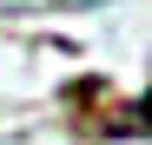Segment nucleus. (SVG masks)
Wrapping results in <instances>:
<instances>
[{
  "instance_id": "1",
  "label": "nucleus",
  "mask_w": 152,
  "mask_h": 145,
  "mask_svg": "<svg viewBox=\"0 0 152 145\" xmlns=\"http://www.w3.org/2000/svg\"><path fill=\"white\" fill-rule=\"evenodd\" d=\"M139 119H145V132H152V99H145V106H139Z\"/></svg>"
}]
</instances>
